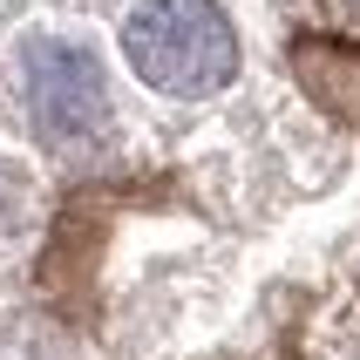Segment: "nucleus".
<instances>
[{"mask_svg":"<svg viewBox=\"0 0 360 360\" xmlns=\"http://www.w3.org/2000/svg\"><path fill=\"white\" fill-rule=\"evenodd\" d=\"M122 55L157 96L204 102L238 75V27L218 0H136L122 20Z\"/></svg>","mask_w":360,"mask_h":360,"instance_id":"obj_1","label":"nucleus"},{"mask_svg":"<svg viewBox=\"0 0 360 360\" xmlns=\"http://www.w3.org/2000/svg\"><path fill=\"white\" fill-rule=\"evenodd\" d=\"M20 82H27V116H34L41 143L89 150L109 129V96H102V68L89 48L61 34H34L20 55Z\"/></svg>","mask_w":360,"mask_h":360,"instance_id":"obj_2","label":"nucleus"}]
</instances>
